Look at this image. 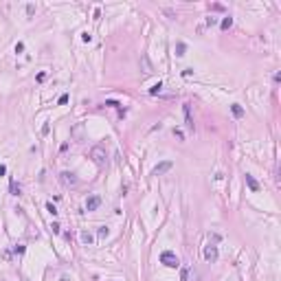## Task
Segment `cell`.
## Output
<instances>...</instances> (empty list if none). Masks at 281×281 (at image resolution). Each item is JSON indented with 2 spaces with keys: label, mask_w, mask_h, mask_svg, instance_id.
I'll return each mask as SVG.
<instances>
[{
  "label": "cell",
  "mask_w": 281,
  "mask_h": 281,
  "mask_svg": "<svg viewBox=\"0 0 281 281\" xmlns=\"http://www.w3.org/2000/svg\"><path fill=\"white\" fill-rule=\"evenodd\" d=\"M57 103H59V106H66V103H68V94H62Z\"/></svg>",
  "instance_id": "obj_19"
},
{
  "label": "cell",
  "mask_w": 281,
  "mask_h": 281,
  "mask_svg": "<svg viewBox=\"0 0 281 281\" xmlns=\"http://www.w3.org/2000/svg\"><path fill=\"white\" fill-rule=\"evenodd\" d=\"M13 250H15L18 255H22V252H24V250H27V248H24L22 244H18V246H13Z\"/></svg>",
  "instance_id": "obj_21"
},
{
  "label": "cell",
  "mask_w": 281,
  "mask_h": 281,
  "mask_svg": "<svg viewBox=\"0 0 281 281\" xmlns=\"http://www.w3.org/2000/svg\"><path fill=\"white\" fill-rule=\"evenodd\" d=\"M24 281H27V279H24Z\"/></svg>",
  "instance_id": "obj_28"
},
{
  "label": "cell",
  "mask_w": 281,
  "mask_h": 281,
  "mask_svg": "<svg viewBox=\"0 0 281 281\" xmlns=\"http://www.w3.org/2000/svg\"><path fill=\"white\" fill-rule=\"evenodd\" d=\"M108 233H110V231H108V226H99V228H97V237H99V239H106Z\"/></svg>",
  "instance_id": "obj_14"
},
{
  "label": "cell",
  "mask_w": 281,
  "mask_h": 281,
  "mask_svg": "<svg viewBox=\"0 0 281 281\" xmlns=\"http://www.w3.org/2000/svg\"><path fill=\"white\" fill-rule=\"evenodd\" d=\"M182 110H185V119H187V127H189V130H193V119H191V106H189V103H185V106H182Z\"/></svg>",
  "instance_id": "obj_9"
},
{
  "label": "cell",
  "mask_w": 281,
  "mask_h": 281,
  "mask_svg": "<svg viewBox=\"0 0 281 281\" xmlns=\"http://www.w3.org/2000/svg\"><path fill=\"white\" fill-rule=\"evenodd\" d=\"M231 112H233L235 119H242V116H244V108H242L239 103H233V106H231Z\"/></svg>",
  "instance_id": "obj_10"
},
{
  "label": "cell",
  "mask_w": 281,
  "mask_h": 281,
  "mask_svg": "<svg viewBox=\"0 0 281 281\" xmlns=\"http://www.w3.org/2000/svg\"><path fill=\"white\" fill-rule=\"evenodd\" d=\"M185 50H187V46H185L182 42H178V46H176V55H185Z\"/></svg>",
  "instance_id": "obj_16"
},
{
  "label": "cell",
  "mask_w": 281,
  "mask_h": 281,
  "mask_svg": "<svg viewBox=\"0 0 281 281\" xmlns=\"http://www.w3.org/2000/svg\"><path fill=\"white\" fill-rule=\"evenodd\" d=\"M160 264L167 266V268H178V266H180V259L176 257V252H171V250H163V252H160Z\"/></svg>",
  "instance_id": "obj_1"
},
{
  "label": "cell",
  "mask_w": 281,
  "mask_h": 281,
  "mask_svg": "<svg viewBox=\"0 0 281 281\" xmlns=\"http://www.w3.org/2000/svg\"><path fill=\"white\" fill-rule=\"evenodd\" d=\"M81 40H84V42H90L92 35H90V33H81Z\"/></svg>",
  "instance_id": "obj_25"
},
{
  "label": "cell",
  "mask_w": 281,
  "mask_h": 281,
  "mask_svg": "<svg viewBox=\"0 0 281 281\" xmlns=\"http://www.w3.org/2000/svg\"><path fill=\"white\" fill-rule=\"evenodd\" d=\"M204 259L207 261H217V246H213V244H209V246H204Z\"/></svg>",
  "instance_id": "obj_6"
},
{
  "label": "cell",
  "mask_w": 281,
  "mask_h": 281,
  "mask_svg": "<svg viewBox=\"0 0 281 281\" xmlns=\"http://www.w3.org/2000/svg\"><path fill=\"white\" fill-rule=\"evenodd\" d=\"M106 106H110V108H119V110H121V103H119V101H114V99H108V101H106Z\"/></svg>",
  "instance_id": "obj_18"
},
{
  "label": "cell",
  "mask_w": 281,
  "mask_h": 281,
  "mask_svg": "<svg viewBox=\"0 0 281 281\" xmlns=\"http://www.w3.org/2000/svg\"><path fill=\"white\" fill-rule=\"evenodd\" d=\"M9 191H11V195H20V185L13 180V178L9 180Z\"/></svg>",
  "instance_id": "obj_11"
},
{
  "label": "cell",
  "mask_w": 281,
  "mask_h": 281,
  "mask_svg": "<svg viewBox=\"0 0 281 281\" xmlns=\"http://www.w3.org/2000/svg\"><path fill=\"white\" fill-rule=\"evenodd\" d=\"M5 173H7V165L0 163V176H5Z\"/></svg>",
  "instance_id": "obj_26"
},
{
  "label": "cell",
  "mask_w": 281,
  "mask_h": 281,
  "mask_svg": "<svg viewBox=\"0 0 281 281\" xmlns=\"http://www.w3.org/2000/svg\"><path fill=\"white\" fill-rule=\"evenodd\" d=\"M27 13L33 15V13H35V7H33V5H27Z\"/></svg>",
  "instance_id": "obj_24"
},
{
  "label": "cell",
  "mask_w": 281,
  "mask_h": 281,
  "mask_svg": "<svg viewBox=\"0 0 281 281\" xmlns=\"http://www.w3.org/2000/svg\"><path fill=\"white\" fill-rule=\"evenodd\" d=\"M220 27H222L224 31H228V29H231V27H233V18H231V15H226V18L222 20V24H220Z\"/></svg>",
  "instance_id": "obj_13"
},
{
  "label": "cell",
  "mask_w": 281,
  "mask_h": 281,
  "mask_svg": "<svg viewBox=\"0 0 281 281\" xmlns=\"http://www.w3.org/2000/svg\"><path fill=\"white\" fill-rule=\"evenodd\" d=\"M46 211H48V213H50V215H53V217H55V215H57V209H55V207H53V202H48V204H46Z\"/></svg>",
  "instance_id": "obj_17"
},
{
  "label": "cell",
  "mask_w": 281,
  "mask_h": 281,
  "mask_svg": "<svg viewBox=\"0 0 281 281\" xmlns=\"http://www.w3.org/2000/svg\"><path fill=\"white\" fill-rule=\"evenodd\" d=\"M50 231H53V233H59L62 228H59V224H57V222H53V224H50Z\"/></svg>",
  "instance_id": "obj_20"
},
{
  "label": "cell",
  "mask_w": 281,
  "mask_h": 281,
  "mask_svg": "<svg viewBox=\"0 0 281 281\" xmlns=\"http://www.w3.org/2000/svg\"><path fill=\"white\" fill-rule=\"evenodd\" d=\"M173 134H176V136H178V138H180V141H182V138H185V134H182V132H180V130H173Z\"/></svg>",
  "instance_id": "obj_27"
},
{
  "label": "cell",
  "mask_w": 281,
  "mask_h": 281,
  "mask_svg": "<svg viewBox=\"0 0 281 281\" xmlns=\"http://www.w3.org/2000/svg\"><path fill=\"white\" fill-rule=\"evenodd\" d=\"M81 242H84L86 246H90V244L94 242V237H92V233H88V231H84V233H81Z\"/></svg>",
  "instance_id": "obj_12"
},
{
  "label": "cell",
  "mask_w": 281,
  "mask_h": 281,
  "mask_svg": "<svg viewBox=\"0 0 281 281\" xmlns=\"http://www.w3.org/2000/svg\"><path fill=\"white\" fill-rule=\"evenodd\" d=\"M99 204H101V198H99V195H88V200H86V211H97Z\"/></svg>",
  "instance_id": "obj_7"
},
{
  "label": "cell",
  "mask_w": 281,
  "mask_h": 281,
  "mask_svg": "<svg viewBox=\"0 0 281 281\" xmlns=\"http://www.w3.org/2000/svg\"><path fill=\"white\" fill-rule=\"evenodd\" d=\"M180 281H198V272H195L193 268L185 266V268L180 270Z\"/></svg>",
  "instance_id": "obj_5"
},
{
  "label": "cell",
  "mask_w": 281,
  "mask_h": 281,
  "mask_svg": "<svg viewBox=\"0 0 281 281\" xmlns=\"http://www.w3.org/2000/svg\"><path fill=\"white\" fill-rule=\"evenodd\" d=\"M171 167H173V163H171V160H163V163H158L154 169H151V173H154V176H163V173H167Z\"/></svg>",
  "instance_id": "obj_4"
},
{
  "label": "cell",
  "mask_w": 281,
  "mask_h": 281,
  "mask_svg": "<svg viewBox=\"0 0 281 281\" xmlns=\"http://www.w3.org/2000/svg\"><path fill=\"white\" fill-rule=\"evenodd\" d=\"M90 158H92L97 165H103V163H106V151H103V147H92V149H90Z\"/></svg>",
  "instance_id": "obj_2"
},
{
  "label": "cell",
  "mask_w": 281,
  "mask_h": 281,
  "mask_svg": "<svg viewBox=\"0 0 281 281\" xmlns=\"http://www.w3.org/2000/svg\"><path fill=\"white\" fill-rule=\"evenodd\" d=\"M22 50H24V42H18L15 44V53H22Z\"/></svg>",
  "instance_id": "obj_23"
},
{
  "label": "cell",
  "mask_w": 281,
  "mask_h": 281,
  "mask_svg": "<svg viewBox=\"0 0 281 281\" xmlns=\"http://www.w3.org/2000/svg\"><path fill=\"white\" fill-rule=\"evenodd\" d=\"M244 180H246V185H248V189H250V191H259V182L255 180V178H252L250 173H246V176H244Z\"/></svg>",
  "instance_id": "obj_8"
},
{
  "label": "cell",
  "mask_w": 281,
  "mask_h": 281,
  "mask_svg": "<svg viewBox=\"0 0 281 281\" xmlns=\"http://www.w3.org/2000/svg\"><path fill=\"white\" fill-rule=\"evenodd\" d=\"M160 90H163V84L158 81V84H154V86H151V88H149V94H158Z\"/></svg>",
  "instance_id": "obj_15"
},
{
  "label": "cell",
  "mask_w": 281,
  "mask_h": 281,
  "mask_svg": "<svg viewBox=\"0 0 281 281\" xmlns=\"http://www.w3.org/2000/svg\"><path fill=\"white\" fill-rule=\"evenodd\" d=\"M59 180H62L66 187H75V185H77V176H75L72 171H62V173H59Z\"/></svg>",
  "instance_id": "obj_3"
},
{
  "label": "cell",
  "mask_w": 281,
  "mask_h": 281,
  "mask_svg": "<svg viewBox=\"0 0 281 281\" xmlns=\"http://www.w3.org/2000/svg\"><path fill=\"white\" fill-rule=\"evenodd\" d=\"M191 75H193V68H185L182 70V77H191Z\"/></svg>",
  "instance_id": "obj_22"
}]
</instances>
